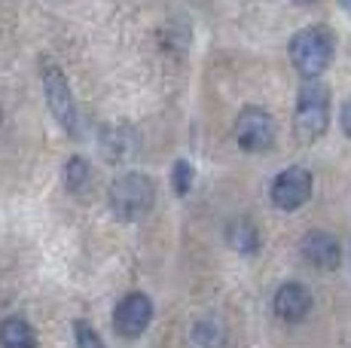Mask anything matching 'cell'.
I'll list each match as a JSON object with an SVG mask.
<instances>
[{
	"mask_svg": "<svg viewBox=\"0 0 351 348\" xmlns=\"http://www.w3.org/2000/svg\"><path fill=\"white\" fill-rule=\"evenodd\" d=\"M333 58V34L327 28H302L290 43V62L306 79H318Z\"/></svg>",
	"mask_w": 351,
	"mask_h": 348,
	"instance_id": "6da1fadb",
	"label": "cell"
},
{
	"mask_svg": "<svg viewBox=\"0 0 351 348\" xmlns=\"http://www.w3.org/2000/svg\"><path fill=\"white\" fill-rule=\"evenodd\" d=\"M153 199H156L153 180L138 171L123 174V177L110 186V208L119 220H141L153 208Z\"/></svg>",
	"mask_w": 351,
	"mask_h": 348,
	"instance_id": "7a4b0ae2",
	"label": "cell"
},
{
	"mask_svg": "<svg viewBox=\"0 0 351 348\" xmlns=\"http://www.w3.org/2000/svg\"><path fill=\"white\" fill-rule=\"evenodd\" d=\"M330 125V92L318 79H308L296 98V135L302 140H315Z\"/></svg>",
	"mask_w": 351,
	"mask_h": 348,
	"instance_id": "3957f363",
	"label": "cell"
},
{
	"mask_svg": "<svg viewBox=\"0 0 351 348\" xmlns=\"http://www.w3.org/2000/svg\"><path fill=\"white\" fill-rule=\"evenodd\" d=\"M43 92L56 123L67 135H77V101H73V92L67 86V77L56 64H43Z\"/></svg>",
	"mask_w": 351,
	"mask_h": 348,
	"instance_id": "277c9868",
	"label": "cell"
},
{
	"mask_svg": "<svg viewBox=\"0 0 351 348\" xmlns=\"http://www.w3.org/2000/svg\"><path fill=\"white\" fill-rule=\"evenodd\" d=\"M312 199V174L300 165L285 169L272 180V202L281 211H296Z\"/></svg>",
	"mask_w": 351,
	"mask_h": 348,
	"instance_id": "5b68a950",
	"label": "cell"
},
{
	"mask_svg": "<svg viewBox=\"0 0 351 348\" xmlns=\"http://www.w3.org/2000/svg\"><path fill=\"white\" fill-rule=\"evenodd\" d=\"M235 140L245 150L260 153L275 144V119L260 107H247L239 119H235Z\"/></svg>",
	"mask_w": 351,
	"mask_h": 348,
	"instance_id": "8992f818",
	"label": "cell"
},
{
	"mask_svg": "<svg viewBox=\"0 0 351 348\" xmlns=\"http://www.w3.org/2000/svg\"><path fill=\"white\" fill-rule=\"evenodd\" d=\"M153 321V303L147 293H128L123 303L113 312V327L123 333L125 339H134L150 327Z\"/></svg>",
	"mask_w": 351,
	"mask_h": 348,
	"instance_id": "52a82bcc",
	"label": "cell"
},
{
	"mask_svg": "<svg viewBox=\"0 0 351 348\" xmlns=\"http://www.w3.org/2000/svg\"><path fill=\"white\" fill-rule=\"evenodd\" d=\"M300 251H302V257H306L312 266H318V269H336L342 260L339 242H336L330 232H318V229L308 232V236L302 238Z\"/></svg>",
	"mask_w": 351,
	"mask_h": 348,
	"instance_id": "ba28073f",
	"label": "cell"
},
{
	"mask_svg": "<svg viewBox=\"0 0 351 348\" xmlns=\"http://www.w3.org/2000/svg\"><path fill=\"white\" fill-rule=\"evenodd\" d=\"M308 309H312V293H308L302 284L278 287V293H275V314H278L281 321L296 324V321L306 318Z\"/></svg>",
	"mask_w": 351,
	"mask_h": 348,
	"instance_id": "9c48e42d",
	"label": "cell"
},
{
	"mask_svg": "<svg viewBox=\"0 0 351 348\" xmlns=\"http://www.w3.org/2000/svg\"><path fill=\"white\" fill-rule=\"evenodd\" d=\"M101 150L110 162H128L138 150V138L132 129H104L101 135Z\"/></svg>",
	"mask_w": 351,
	"mask_h": 348,
	"instance_id": "30bf717a",
	"label": "cell"
},
{
	"mask_svg": "<svg viewBox=\"0 0 351 348\" xmlns=\"http://www.w3.org/2000/svg\"><path fill=\"white\" fill-rule=\"evenodd\" d=\"M37 336L25 318H6L0 324V348H34Z\"/></svg>",
	"mask_w": 351,
	"mask_h": 348,
	"instance_id": "8fae6325",
	"label": "cell"
},
{
	"mask_svg": "<svg viewBox=\"0 0 351 348\" xmlns=\"http://www.w3.org/2000/svg\"><path fill=\"white\" fill-rule=\"evenodd\" d=\"M62 177H64V190L67 192H77V196H83L86 186L92 184V169H89V162H86L83 156H73V159H67Z\"/></svg>",
	"mask_w": 351,
	"mask_h": 348,
	"instance_id": "7c38bea8",
	"label": "cell"
},
{
	"mask_svg": "<svg viewBox=\"0 0 351 348\" xmlns=\"http://www.w3.org/2000/svg\"><path fill=\"white\" fill-rule=\"evenodd\" d=\"M226 238H229V245H232L239 253H254V251H256V245H260L254 223H247V220H235V223L229 226Z\"/></svg>",
	"mask_w": 351,
	"mask_h": 348,
	"instance_id": "4fadbf2b",
	"label": "cell"
},
{
	"mask_svg": "<svg viewBox=\"0 0 351 348\" xmlns=\"http://www.w3.org/2000/svg\"><path fill=\"white\" fill-rule=\"evenodd\" d=\"M193 343L199 348H223V327L217 321H199L193 330Z\"/></svg>",
	"mask_w": 351,
	"mask_h": 348,
	"instance_id": "5bb4252c",
	"label": "cell"
},
{
	"mask_svg": "<svg viewBox=\"0 0 351 348\" xmlns=\"http://www.w3.org/2000/svg\"><path fill=\"white\" fill-rule=\"evenodd\" d=\"M171 180H174V192H178V196H186V192H190V186H193V169H190V162L178 159V162H174V171H171Z\"/></svg>",
	"mask_w": 351,
	"mask_h": 348,
	"instance_id": "9a60e30c",
	"label": "cell"
},
{
	"mask_svg": "<svg viewBox=\"0 0 351 348\" xmlns=\"http://www.w3.org/2000/svg\"><path fill=\"white\" fill-rule=\"evenodd\" d=\"M73 330H77V345L80 348H107L104 343H101V336L92 330L89 324H86V321H77V324H73Z\"/></svg>",
	"mask_w": 351,
	"mask_h": 348,
	"instance_id": "2e32d148",
	"label": "cell"
},
{
	"mask_svg": "<svg viewBox=\"0 0 351 348\" xmlns=\"http://www.w3.org/2000/svg\"><path fill=\"white\" fill-rule=\"evenodd\" d=\"M342 129H346V135L351 138V98L346 101V107H342Z\"/></svg>",
	"mask_w": 351,
	"mask_h": 348,
	"instance_id": "e0dca14e",
	"label": "cell"
},
{
	"mask_svg": "<svg viewBox=\"0 0 351 348\" xmlns=\"http://www.w3.org/2000/svg\"><path fill=\"white\" fill-rule=\"evenodd\" d=\"M342 6H346V10L351 12V0H342Z\"/></svg>",
	"mask_w": 351,
	"mask_h": 348,
	"instance_id": "ac0fdd59",
	"label": "cell"
},
{
	"mask_svg": "<svg viewBox=\"0 0 351 348\" xmlns=\"http://www.w3.org/2000/svg\"><path fill=\"white\" fill-rule=\"evenodd\" d=\"M300 3H308V0H300Z\"/></svg>",
	"mask_w": 351,
	"mask_h": 348,
	"instance_id": "d6986e66",
	"label": "cell"
}]
</instances>
